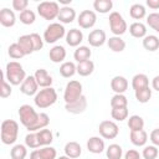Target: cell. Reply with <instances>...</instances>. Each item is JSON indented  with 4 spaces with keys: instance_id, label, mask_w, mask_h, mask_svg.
<instances>
[{
    "instance_id": "1",
    "label": "cell",
    "mask_w": 159,
    "mask_h": 159,
    "mask_svg": "<svg viewBox=\"0 0 159 159\" xmlns=\"http://www.w3.org/2000/svg\"><path fill=\"white\" fill-rule=\"evenodd\" d=\"M5 78L11 86H21V83L25 81L26 72L22 67V65L17 61H10L6 63L5 67Z\"/></svg>"
},
{
    "instance_id": "2",
    "label": "cell",
    "mask_w": 159,
    "mask_h": 159,
    "mask_svg": "<svg viewBox=\"0 0 159 159\" xmlns=\"http://www.w3.org/2000/svg\"><path fill=\"white\" fill-rule=\"evenodd\" d=\"M56 101H57V92L53 87H47V88L40 89L35 94V98H34L35 106L41 109L51 107L52 104L56 103Z\"/></svg>"
},
{
    "instance_id": "3",
    "label": "cell",
    "mask_w": 159,
    "mask_h": 159,
    "mask_svg": "<svg viewBox=\"0 0 159 159\" xmlns=\"http://www.w3.org/2000/svg\"><path fill=\"white\" fill-rule=\"evenodd\" d=\"M19 135V124L14 119H5L1 123V142L6 145L14 144Z\"/></svg>"
},
{
    "instance_id": "4",
    "label": "cell",
    "mask_w": 159,
    "mask_h": 159,
    "mask_svg": "<svg viewBox=\"0 0 159 159\" xmlns=\"http://www.w3.org/2000/svg\"><path fill=\"white\" fill-rule=\"evenodd\" d=\"M66 29L61 22H52L46 27L43 32V41L46 43H55L66 36Z\"/></svg>"
},
{
    "instance_id": "5",
    "label": "cell",
    "mask_w": 159,
    "mask_h": 159,
    "mask_svg": "<svg viewBox=\"0 0 159 159\" xmlns=\"http://www.w3.org/2000/svg\"><path fill=\"white\" fill-rule=\"evenodd\" d=\"M60 5L56 1H42L37 5L39 15L45 20H55L60 14Z\"/></svg>"
},
{
    "instance_id": "6",
    "label": "cell",
    "mask_w": 159,
    "mask_h": 159,
    "mask_svg": "<svg viewBox=\"0 0 159 159\" xmlns=\"http://www.w3.org/2000/svg\"><path fill=\"white\" fill-rule=\"evenodd\" d=\"M19 118H20L21 124L29 129L37 122L39 113L30 104H22L19 108Z\"/></svg>"
},
{
    "instance_id": "7",
    "label": "cell",
    "mask_w": 159,
    "mask_h": 159,
    "mask_svg": "<svg viewBox=\"0 0 159 159\" xmlns=\"http://www.w3.org/2000/svg\"><path fill=\"white\" fill-rule=\"evenodd\" d=\"M109 27L114 36H122L127 30L128 25L124 20V17L118 11H112L109 14Z\"/></svg>"
},
{
    "instance_id": "8",
    "label": "cell",
    "mask_w": 159,
    "mask_h": 159,
    "mask_svg": "<svg viewBox=\"0 0 159 159\" xmlns=\"http://www.w3.org/2000/svg\"><path fill=\"white\" fill-rule=\"evenodd\" d=\"M82 96V83L80 81H70L66 87H65V92H63V99L65 103H72L75 101H77L80 97Z\"/></svg>"
},
{
    "instance_id": "9",
    "label": "cell",
    "mask_w": 159,
    "mask_h": 159,
    "mask_svg": "<svg viewBox=\"0 0 159 159\" xmlns=\"http://www.w3.org/2000/svg\"><path fill=\"white\" fill-rule=\"evenodd\" d=\"M98 132L104 139H114L119 133V128L113 120H102L98 125Z\"/></svg>"
},
{
    "instance_id": "10",
    "label": "cell",
    "mask_w": 159,
    "mask_h": 159,
    "mask_svg": "<svg viewBox=\"0 0 159 159\" xmlns=\"http://www.w3.org/2000/svg\"><path fill=\"white\" fill-rule=\"evenodd\" d=\"M96 21H97V15L92 10H83L82 12H80V15L77 17V22H78L80 27H82V29L93 27L96 25Z\"/></svg>"
},
{
    "instance_id": "11",
    "label": "cell",
    "mask_w": 159,
    "mask_h": 159,
    "mask_svg": "<svg viewBox=\"0 0 159 159\" xmlns=\"http://www.w3.org/2000/svg\"><path fill=\"white\" fill-rule=\"evenodd\" d=\"M57 152L53 147H42L40 149H34L30 153V159H56Z\"/></svg>"
},
{
    "instance_id": "12",
    "label": "cell",
    "mask_w": 159,
    "mask_h": 159,
    "mask_svg": "<svg viewBox=\"0 0 159 159\" xmlns=\"http://www.w3.org/2000/svg\"><path fill=\"white\" fill-rule=\"evenodd\" d=\"M87 106H88L87 97L82 94L77 101H75V102H72V103H68V104H65V109H66L68 113L80 114V113H83V112L87 109Z\"/></svg>"
},
{
    "instance_id": "13",
    "label": "cell",
    "mask_w": 159,
    "mask_h": 159,
    "mask_svg": "<svg viewBox=\"0 0 159 159\" xmlns=\"http://www.w3.org/2000/svg\"><path fill=\"white\" fill-rule=\"evenodd\" d=\"M40 86H39V83H37V81H36V78H35V76H27L26 78H25V81L21 83V86H20V91L24 93V94H26V96H35L37 92H39V88Z\"/></svg>"
},
{
    "instance_id": "14",
    "label": "cell",
    "mask_w": 159,
    "mask_h": 159,
    "mask_svg": "<svg viewBox=\"0 0 159 159\" xmlns=\"http://www.w3.org/2000/svg\"><path fill=\"white\" fill-rule=\"evenodd\" d=\"M87 39H88V43L92 47H101L107 41V35H106V32L103 30L96 29V30H92L88 34V37Z\"/></svg>"
},
{
    "instance_id": "15",
    "label": "cell",
    "mask_w": 159,
    "mask_h": 159,
    "mask_svg": "<svg viewBox=\"0 0 159 159\" xmlns=\"http://www.w3.org/2000/svg\"><path fill=\"white\" fill-rule=\"evenodd\" d=\"M111 88L116 94H123L128 89V80L123 76H114L111 80Z\"/></svg>"
},
{
    "instance_id": "16",
    "label": "cell",
    "mask_w": 159,
    "mask_h": 159,
    "mask_svg": "<svg viewBox=\"0 0 159 159\" xmlns=\"http://www.w3.org/2000/svg\"><path fill=\"white\" fill-rule=\"evenodd\" d=\"M87 149L89 153L92 154H101L104 149H106V144L104 140L101 137H91L87 140Z\"/></svg>"
},
{
    "instance_id": "17",
    "label": "cell",
    "mask_w": 159,
    "mask_h": 159,
    "mask_svg": "<svg viewBox=\"0 0 159 159\" xmlns=\"http://www.w3.org/2000/svg\"><path fill=\"white\" fill-rule=\"evenodd\" d=\"M66 42L71 47H78L80 43L83 41V32L78 29H71L66 34Z\"/></svg>"
},
{
    "instance_id": "18",
    "label": "cell",
    "mask_w": 159,
    "mask_h": 159,
    "mask_svg": "<svg viewBox=\"0 0 159 159\" xmlns=\"http://www.w3.org/2000/svg\"><path fill=\"white\" fill-rule=\"evenodd\" d=\"M16 22V16H15V12L7 7H4L1 9L0 11V24L4 26V27H12Z\"/></svg>"
},
{
    "instance_id": "19",
    "label": "cell",
    "mask_w": 159,
    "mask_h": 159,
    "mask_svg": "<svg viewBox=\"0 0 159 159\" xmlns=\"http://www.w3.org/2000/svg\"><path fill=\"white\" fill-rule=\"evenodd\" d=\"M34 76H35V78H36V81H37V83H39L40 87H42V88L51 87V84H52V77L48 75V72L45 68L36 70V72H35Z\"/></svg>"
},
{
    "instance_id": "20",
    "label": "cell",
    "mask_w": 159,
    "mask_h": 159,
    "mask_svg": "<svg viewBox=\"0 0 159 159\" xmlns=\"http://www.w3.org/2000/svg\"><path fill=\"white\" fill-rule=\"evenodd\" d=\"M61 24H71L76 19V10L71 6H62L60 9L58 17Z\"/></svg>"
},
{
    "instance_id": "21",
    "label": "cell",
    "mask_w": 159,
    "mask_h": 159,
    "mask_svg": "<svg viewBox=\"0 0 159 159\" xmlns=\"http://www.w3.org/2000/svg\"><path fill=\"white\" fill-rule=\"evenodd\" d=\"M66 55H67L66 53V50L61 45H55L50 50V52H48V57H50V60L53 63H60V62L63 63V60L66 58Z\"/></svg>"
},
{
    "instance_id": "22",
    "label": "cell",
    "mask_w": 159,
    "mask_h": 159,
    "mask_svg": "<svg viewBox=\"0 0 159 159\" xmlns=\"http://www.w3.org/2000/svg\"><path fill=\"white\" fill-rule=\"evenodd\" d=\"M129 139H130L132 144H134L135 147H144L148 140V134L144 129L134 130V132L129 133Z\"/></svg>"
},
{
    "instance_id": "23",
    "label": "cell",
    "mask_w": 159,
    "mask_h": 159,
    "mask_svg": "<svg viewBox=\"0 0 159 159\" xmlns=\"http://www.w3.org/2000/svg\"><path fill=\"white\" fill-rule=\"evenodd\" d=\"M63 150H65V155H67L71 159L80 158L82 154V148H81L80 143H77V142H67Z\"/></svg>"
},
{
    "instance_id": "24",
    "label": "cell",
    "mask_w": 159,
    "mask_h": 159,
    "mask_svg": "<svg viewBox=\"0 0 159 159\" xmlns=\"http://www.w3.org/2000/svg\"><path fill=\"white\" fill-rule=\"evenodd\" d=\"M149 87V78L147 75L144 73H137L133 78H132V88L134 89V92L144 89Z\"/></svg>"
},
{
    "instance_id": "25",
    "label": "cell",
    "mask_w": 159,
    "mask_h": 159,
    "mask_svg": "<svg viewBox=\"0 0 159 159\" xmlns=\"http://www.w3.org/2000/svg\"><path fill=\"white\" fill-rule=\"evenodd\" d=\"M129 34L135 39H144L147 36V26L140 21H135L130 24Z\"/></svg>"
},
{
    "instance_id": "26",
    "label": "cell",
    "mask_w": 159,
    "mask_h": 159,
    "mask_svg": "<svg viewBox=\"0 0 159 159\" xmlns=\"http://www.w3.org/2000/svg\"><path fill=\"white\" fill-rule=\"evenodd\" d=\"M107 45L109 47V50H112L113 52H122L125 50V41L120 37V36H112L107 40Z\"/></svg>"
},
{
    "instance_id": "27",
    "label": "cell",
    "mask_w": 159,
    "mask_h": 159,
    "mask_svg": "<svg viewBox=\"0 0 159 159\" xmlns=\"http://www.w3.org/2000/svg\"><path fill=\"white\" fill-rule=\"evenodd\" d=\"M91 55H92V51L89 50L88 46H78L73 52V58L77 61V63H80V62L88 61L91 58Z\"/></svg>"
},
{
    "instance_id": "28",
    "label": "cell",
    "mask_w": 159,
    "mask_h": 159,
    "mask_svg": "<svg viewBox=\"0 0 159 159\" xmlns=\"http://www.w3.org/2000/svg\"><path fill=\"white\" fill-rule=\"evenodd\" d=\"M17 43L20 45V47L22 48L25 55H31L34 51V45H32V40L30 35H22L17 39Z\"/></svg>"
},
{
    "instance_id": "29",
    "label": "cell",
    "mask_w": 159,
    "mask_h": 159,
    "mask_svg": "<svg viewBox=\"0 0 159 159\" xmlns=\"http://www.w3.org/2000/svg\"><path fill=\"white\" fill-rule=\"evenodd\" d=\"M75 73H77V66L71 62V61H66L63 63H61L60 66V75L65 78H70L72 77Z\"/></svg>"
},
{
    "instance_id": "30",
    "label": "cell",
    "mask_w": 159,
    "mask_h": 159,
    "mask_svg": "<svg viewBox=\"0 0 159 159\" xmlns=\"http://www.w3.org/2000/svg\"><path fill=\"white\" fill-rule=\"evenodd\" d=\"M50 123V117L47 113L42 112V113H39V118H37V122L31 127L29 128L27 130L29 132H37V130H41V129H45Z\"/></svg>"
},
{
    "instance_id": "31",
    "label": "cell",
    "mask_w": 159,
    "mask_h": 159,
    "mask_svg": "<svg viewBox=\"0 0 159 159\" xmlns=\"http://www.w3.org/2000/svg\"><path fill=\"white\" fill-rule=\"evenodd\" d=\"M37 138H39V143H40V147H47L50 145L52 142H53V134L50 129H41V130H37Z\"/></svg>"
},
{
    "instance_id": "32",
    "label": "cell",
    "mask_w": 159,
    "mask_h": 159,
    "mask_svg": "<svg viewBox=\"0 0 159 159\" xmlns=\"http://www.w3.org/2000/svg\"><path fill=\"white\" fill-rule=\"evenodd\" d=\"M143 47L150 52L157 51L159 48V37L155 35H147L143 39Z\"/></svg>"
},
{
    "instance_id": "33",
    "label": "cell",
    "mask_w": 159,
    "mask_h": 159,
    "mask_svg": "<svg viewBox=\"0 0 159 159\" xmlns=\"http://www.w3.org/2000/svg\"><path fill=\"white\" fill-rule=\"evenodd\" d=\"M93 71H94V63L91 60L77 63V73L82 77H87V76L92 75Z\"/></svg>"
},
{
    "instance_id": "34",
    "label": "cell",
    "mask_w": 159,
    "mask_h": 159,
    "mask_svg": "<svg viewBox=\"0 0 159 159\" xmlns=\"http://www.w3.org/2000/svg\"><path fill=\"white\" fill-rule=\"evenodd\" d=\"M106 155L108 159H122L123 157V149L119 144H109L108 148L106 149Z\"/></svg>"
},
{
    "instance_id": "35",
    "label": "cell",
    "mask_w": 159,
    "mask_h": 159,
    "mask_svg": "<svg viewBox=\"0 0 159 159\" xmlns=\"http://www.w3.org/2000/svg\"><path fill=\"white\" fill-rule=\"evenodd\" d=\"M113 2L112 0H96L93 2V9L99 14H107L112 10Z\"/></svg>"
},
{
    "instance_id": "36",
    "label": "cell",
    "mask_w": 159,
    "mask_h": 159,
    "mask_svg": "<svg viewBox=\"0 0 159 159\" xmlns=\"http://www.w3.org/2000/svg\"><path fill=\"white\" fill-rule=\"evenodd\" d=\"M129 15L134 20H142L147 15V10L142 4H133L129 9Z\"/></svg>"
},
{
    "instance_id": "37",
    "label": "cell",
    "mask_w": 159,
    "mask_h": 159,
    "mask_svg": "<svg viewBox=\"0 0 159 159\" xmlns=\"http://www.w3.org/2000/svg\"><path fill=\"white\" fill-rule=\"evenodd\" d=\"M128 128L130 129V132L142 130L144 128V119L138 114L130 116L129 119H128Z\"/></svg>"
},
{
    "instance_id": "38",
    "label": "cell",
    "mask_w": 159,
    "mask_h": 159,
    "mask_svg": "<svg viewBox=\"0 0 159 159\" xmlns=\"http://www.w3.org/2000/svg\"><path fill=\"white\" fill-rule=\"evenodd\" d=\"M11 159H25L27 157V148L24 144H15L10 150Z\"/></svg>"
},
{
    "instance_id": "39",
    "label": "cell",
    "mask_w": 159,
    "mask_h": 159,
    "mask_svg": "<svg viewBox=\"0 0 159 159\" xmlns=\"http://www.w3.org/2000/svg\"><path fill=\"white\" fill-rule=\"evenodd\" d=\"M7 53H9V56H10L11 58H14V60H19V58H22L24 56H26V55L24 53L22 48L20 47V45H19L17 42H14V43H11V45L9 46Z\"/></svg>"
},
{
    "instance_id": "40",
    "label": "cell",
    "mask_w": 159,
    "mask_h": 159,
    "mask_svg": "<svg viewBox=\"0 0 159 159\" xmlns=\"http://www.w3.org/2000/svg\"><path fill=\"white\" fill-rule=\"evenodd\" d=\"M19 19H20V21H21L24 25H31V24L35 22L36 15H35V12H34L32 10L26 9V10H24L22 12H20Z\"/></svg>"
},
{
    "instance_id": "41",
    "label": "cell",
    "mask_w": 159,
    "mask_h": 159,
    "mask_svg": "<svg viewBox=\"0 0 159 159\" xmlns=\"http://www.w3.org/2000/svg\"><path fill=\"white\" fill-rule=\"evenodd\" d=\"M111 107L112 108H122L128 107V99L124 94H114L111 98Z\"/></svg>"
},
{
    "instance_id": "42",
    "label": "cell",
    "mask_w": 159,
    "mask_h": 159,
    "mask_svg": "<svg viewBox=\"0 0 159 159\" xmlns=\"http://www.w3.org/2000/svg\"><path fill=\"white\" fill-rule=\"evenodd\" d=\"M111 116L114 120L122 122L128 118V107H122V108H112Z\"/></svg>"
},
{
    "instance_id": "43",
    "label": "cell",
    "mask_w": 159,
    "mask_h": 159,
    "mask_svg": "<svg viewBox=\"0 0 159 159\" xmlns=\"http://www.w3.org/2000/svg\"><path fill=\"white\" fill-rule=\"evenodd\" d=\"M134 96H135V99L139 103H147L152 98V89L149 87H147L144 89H140V91L134 92Z\"/></svg>"
},
{
    "instance_id": "44",
    "label": "cell",
    "mask_w": 159,
    "mask_h": 159,
    "mask_svg": "<svg viewBox=\"0 0 159 159\" xmlns=\"http://www.w3.org/2000/svg\"><path fill=\"white\" fill-rule=\"evenodd\" d=\"M25 145L31 148V149L40 148V143H39V138H37V133L36 132H30L29 134H26V137H25Z\"/></svg>"
},
{
    "instance_id": "45",
    "label": "cell",
    "mask_w": 159,
    "mask_h": 159,
    "mask_svg": "<svg viewBox=\"0 0 159 159\" xmlns=\"http://www.w3.org/2000/svg\"><path fill=\"white\" fill-rule=\"evenodd\" d=\"M158 155H159V150L158 147L155 145H145L142 152V157L144 159H157Z\"/></svg>"
},
{
    "instance_id": "46",
    "label": "cell",
    "mask_w": 159,
    "mask_h": 159,
    "mask_svg": "<svg viewBox=\"0 0 159 159\" xmlns=\"http://www.w3.org/2000/svg\"><path fill=\"white\" fill-rule=\"evenodd\" d=\"M147 24L154 31L159 32V12H152L147 16Z\"/></svg>"
},
{
    "instance_id": "47",
    "label": "cell",
    "mask_w": 159,
    "mask_h": 159,
    "mask_svg": "<svg viewBox=\"0 0 159 159\" xmlns=\"http://www.w3.org/2000/svg\"><path fill=\"white\" fill-rule=\"evenodd\" d=\"M30 36H31V40H32V45H34V51H40V50H42V47H43V37H41L39 34H36V32H32V34H30Z\"/></svg>"
},
{
    "instance_id": "48",
    "label": "cell",
    "mask_w": 159,
    "mask_h": 159,
    "mask_svg": "<svg viewBox=\"0 0 159 159\" xmlns=\"http://www.w3.org/2000/svg\"><path fill=\"white\" fill-rule=\"evenodd\" d=\"M11 92H12L11 84L6 81V78H5V76H4V77H2V81H1V89H0V96H1V98H7V97H10V96H11Z\"/></svg>"
},
{
    "instance_id": "49",
    "label": "cell",
    "mask_w": 159,
    "mask_h": 159,
    "mask_svg": "<svg viewBox=\"0 0 159 159\" xmlns=\"http://www.w3.org/2000/svg\"><path fill=\"white\" fill-rule=\"evenodd\" d=\"M27 5H29L27 0H12V9L19 12H22L24 10H26Z\"/></svg>"
},
{
    "instance_id": "50",
    "label": "cell",
    "mask_w": 159,
    "mask_h": 159,
    "mask_svg": "<svg viewBox=\"0 0 159 159\" xmlns=\"http://www.w3.org/2000/svg\"><path fill=\"white\" fill-rule=\"evenodd\" d=\"M124 159H142L140 154L135 149H129L124 153Z\"/></svg>"
},
{
    "instance_id": "51",
    "label": "cell",
    "mask_w": 159,
    "mask_h": 159,
    "mask_svg": "<svg viewBox=\"0 0 159 159\" xmlns=\"http://www.w3.org/2000/svg\"><path fill=\"white\" fill-rule=\"evenodd\" d=\"M149 138H150V142L153 143V145L159 147V128L153 129L150 135H149Z\"/></svg>"
},
{
    "instance_id": "52",
    "label": "cell",
    "mask_w": 159,
    "mask_h": 159,
    "mask_svg": "<svg viewBox=\"0 0 159 159\" xmlns=\"http://www.w3.org/2000/svg\"><path fill=\"white\" fill-rule=\"evenodd\" d=\"M145 4H147V6H149L153 10L159 9V0H147Z\"/></svg>"
},
{
    "instance_id": "53",
    "label": "cell",
    "mask_w": 159,
    "mask_h": 159,
    "mask_svg": "<svg viewBox=\"0 0 159 159\" xmlns=\"http://www.w3.org/2000/svg\"><path fill=\"white\" fill-rule=\"evenodd\" d=\"M152 87H153V89H155L157 92H159V75L155 76L152 80Z\"/></svg>"
},
{
    "instance_id": "54",
    "label": "cell",
    "mask_w": 159,
    "mask_h": 159,
    "mask_svg": "<svg viewBox=\"0 0 159 159\" xmlns=\"http://www.w3.org/2000/svg\"><path fill=\"white\" fill-rule=\"evenodd\" d=\"M60 4H63V6H70L71 0H60Z\"/></svg>"
},
{
    "instance_id": "55",
    "label": "cell",
    "mask_w": 159,
    "mask_h": 159,
    "mask_svg": "<svg viewBox=\"0 0 159 159\" xmlns=\"http://www.w3.org/2000/svg\"><path fill=\"white\" fill-rule=\"evenodd\" d=\"M57 159H71V158H68L67 155H61V157H58Z\"/></svg>"
}]
</instances>
